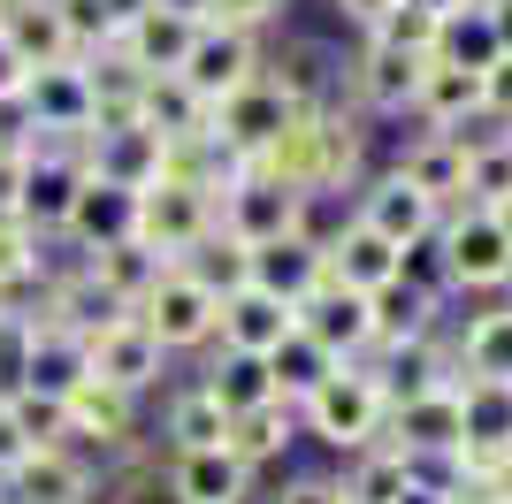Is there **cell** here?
I'll return each instance as SVG.
<instances>
[{
  "mask_svg": "<svg viewBox=\"0 0 512 504\" xmlns=\"http://www.w3.org/2000/svg\"><path fill=\"white\" fill-rule=\"evenodd\" d=\"M436 62H459V69H497V62H505V46H497V31H490V8H482V0H467L459 16H444Z\"/></svg>",
  "mask_w": 512,
  "mask_h": 504,
  "instance_id": "cell-38",
  "label": "cell"
},
{
  "mask_svg": "<svg viewBox=\"0 0 512 504\" xmlns=\"http://www.w3.org/2000/svg\"><path fill=\"white\" fill-rule=\"evenodd\" d=\"M490 8V31H497V46H505V62H512V0H482Z\"/></svg>",
  "mask_w": 512,
  "mask_h": 504,
  "instance_id": "cell-53",
  "label": "cell"
},
{
  "mask_svg": "<svg viewBox=\"0 0 512 504\" xmlns=\"http://www.w3.org/2000/svg\"><path fill=\"white\" fill-rule=\"evenodd\" d=\"M337 474H344V497H352V504H398V497L413 489V459H406L390 436L367 443V451H352Z\"/></svg>",
  "mask_w": 512,
  "mask_h": 504,
  "instance_id": "cell-36",
  "label": "cell"
},
{
  "mask_svg": "<svg viewBox=\"0 0 512 504\" xmlns=\"http://www.w3.org/2000/svg\"><path fill=\"white\" fill-rule=\"evenodd\" d=\"M92 497H100V466L77 451H31L0 482V504H92Z\"/></svg>",
  "mask_w": 512,
  "mask_h": 504,
  "instance_id": "cell-22",
  "label": "cell"
},
{
  "mask_svg": "<svg viewBox=\"0 0 512 504\" xmlns=\"http://www.w3.org/2000/svg\"><path fill=\"white\" fill-rule=\"evenodd\" d=\"M85 138H46L31 161H23V184H16V222L31 237H62L69 222V199L85 191Z\"/></svg>",
  "mask_w": 512,
  "mask_h": 504,
  "instance_id": "cell-5",
  "label": "cell"
},
{
  "mask_svg": "<svg viewBox=\"0 0 512 504\" xmlns=\"http://www.w3.org/2000/svg\"><path fill=\"white\" fill-rule=\"evenodd\" d=\"M398 283H413V291H428V298H459V291H451V260H444V237H436V230H428L421 245L398 252Z\"/></svg>",
  "mask_w": 512,
  "mask_h": 504,
  "instance_id": "cell-45",
  "label": "cell"
},
{
  "mask_svg": "<svg viewBox=\"0 0 512 504\" xmlns=\"http://www.w3.org/2000/svg\"><path fill=\"white\" fill-rule=\"evenodd\" d=\"M482 115H490V69H459V62H428L406 107L413 130H467Z\"/></svg>",
  "mask_w": 512,
  "mask_h": 504,
  "instance_id": "cell-15",
  "label": "cell"
},
{
  "mask_svg": "<svg viewBox=\"0 0 512 504\" xmlns=\"http://www.w3.org/2000/svg\"><path fill=\"white\" fill-rule=\"evenodd\" d=\"M444 237V260H451V291L459 298H505L512 291V230L497 222L490 207H451L436 222Z\"/></svg>",
  "mask_w": 512,
  "mask_h": 504,
  "instance_id": "cell-2",
  "label": "cell"
},
{
  "mask_svg": "<svg viewBox=\"0 0 512 504\" xmlns=\"http://www.w3.org/2000/svg\"><path fill=\"white\" fill-rule=\"evenodd\" d=\"M390 8H398V0H329V23H337V31H352V39H367Z\"/></svg>",
  "mask_w": 512,
  "mask_h": 504,
  "instance_id": "cell-48",
  "label": "cell"
},
{
  "mask_svg": "<svg viewBox=\"0 0 512 504\" xmlns=\"http://www.w3.org/2000/svg\"><path fill=\"white\" fill-rule=\"evenodd\" d=\"M321 275H329V260H321V245L314 237H268V245H253V291H268V298H283V306H299L306 291H314Z\"/></svg>",
  "mask_w": 512,
  "mask_h": 504,
  "instance_id": "cell-29",
  "label": "cell"
},
{
  "mask_svg": "<svg viewBox=\"0 0 512 504\" xmlns=\"http://www.w3.org/2000/svg\"><path fill=\"white\" fill-rule=\"evenodd\" d=\"M161 138H214V107L199 100L192 84L176 77V69H161V77H146V107H138Z\"/></svg>",
  "mask_w": 512,
  "mask_h": 504,
  "instance_id": "cell-37",
  "label": "cell"
},
{
  "mask_svg": "<svg viewBox=\"0 0 512 504\" xmlns=\"http://www.w3.org/2000/svg\"><path fill=\"white\" fill-rule=\"evenodd\" d=\"M383 428H390V398H383V382H375L367 359H344L329 382H314L299 398V443L321 451L329 466H344L367 443H383Z\"/></svg>",
  "mask_w": 512,
  "mask_h": 504,
  "instance_id": "cell-1",
  "label": "cell"
},
{
  "mask_svg": "<svg viewBox=\"0 0 512 504\" xmlns=\"http://www.w3.org/2000/svg\"><path fill=\"white\" fill-rule=\"evenodd\" d=\"M260 504H352V497H344V474L321 459V466H283V474H268V482H260Z\"/></svg>",
  "mask_w": 512,
  "mask_h": 504,
  "instance_id": "cell-42",
  "label": "cell"
},
{
  "mask_svg": "<svg viewBox=\"0 0 512 504\" xmlns=\"http://www.w3.org/2000/svg\"><path fill=\"white\" fill-rule=\"evenodd\" d=\"M291 115L299 107L283 100L276 84H268V69H260L245 92H230V100L214 107V146H222V161H253L260 146H276L283 130H291Z\"/></svg>",
  "mask_w": 512,
  "mask_h": 504,
  "instance_id": "cell-13",
  "label": "cell"
},
{
  "mask_svg": "<svg viewBox=\"0 0 512 504\" xmlns=\"http://www.w3.org/2000/svg\"><path fill=\"white\" fill-rule=\"evenodd\" d=\"M176 268H192L214 298H230V291H245V283H253V245H237V237L214 230V237H199V245L184 252Z\"/></svg>",
  "mask_w": 512,
  "mask_h": 504,
  "instance_id": "cell-40",
  "label": "cell"
},
{
  "mask_svg": "<svg viewBox=\"0 0 512 504\" xmlns=\"http://www.w3.org/2000/svg\"><path fill=\"white\" fill-rule=\"evenodd\" d=\"M138 237V191L130 184H107V176H85V191L69 199V222H62V245L77 252H107Z\"/></svg>",
  "mask_w": 512,
  "mask_h": 504,
  "instance_id": "cell-21",
  "label": "cell"
},
{
  "mask_svg": "<svg viewBox=\"0 0 512 504\" xmlns=\"http://www.w3.org/2000/svg\"><path fill=\"white\" fill-rule=\"evenodd\" d=\"M451 352H459V382H512V298L451 314Z\"/></svg>",
  "mask_w": 512,
  "mask_h": 504,
  "instance_id": "cell-19",
  "label": "cell"
},
{
  "mask_svg": "<svg viewBox=\"0 0 512 504\" xmlns=\"http://www.w3.org/2000/svg\"><path fill=\"white\" fill-rule=\"evenodd\" d=\"M23 107L39 138H85L100 115H92V84H85V62H54V69H31L23 77Z\"/></svg>",
  "mask_w": 512,
  "mask_h": 504,
  "instance_id": "cell-20",
  "label": "cell"
},
{
  "mask_svg": "<svg viewBox=\"0 0 512 504\" xmlns=\"http://www.w3.org/2000/svg\"><path fill=\"white\" fill-rule=\"evenodd\" d=\"M161 489L169 504H260V474L230 443L214 451H161Z\"/></svg>",
  "mask_w": 512,
  "mask_h": 504,
  "instance_id": "cell-9",
  "label": "cell"
},
{
  "mask_svg": "<svg viewBox=\"0 0 512 504\" xmlns=\"http://www.w3.org/2000/svg\"><path fill=\"white\" fill-rule=\"evenodd\" d=\"M352 214H360V222H367L375 237H390L398 252H406V245H421V237L436 230V222H444V207H436L428 191H413V184H406V176H398L390 161H375V168H367V184L352 191Z\"/></svg>",
  "mask_w": 512,
  "mask_h": 504,
  "instance_id": "cell-11",
  "label": "cell"
},
{
  "mask_svg": "<svg viewBox=\"0 0 512 504\" xmlns=\"http://www.w3.org/2000/svg\"><path fill=\"white\" fill-rule=\"evenodd\" d=\"M31 459V443H23V428H16V413H8V405H0V482H8V474H16V466Z\"/></svg>",
  "mask_w": 512,
  "mask_h": 504,
  "instance_id": "cell-49",
  "label": "cell"
},
{
  "mask_svg": "<svg viewBox=\"0 0 512 504\" xmlns=\"http://www.w3.org/2000/svg\"><path fill=\"white\" fill-rule=\"evenodd\" d=\"M39 245H46V237H31L16 214H0V283H8V275H31V268H39Z\"/></svg>",
  "mask_w": 512,
  "mask_h": 504,
  "instance_id": "cell-47",
  "label": "cell"
},
{
  "mask_svg": "<svg viewBox=\"0 0 512 504\" xmlns=\"http://www.w3.org/2000/svg\"><path fill=\"white\" fill-rule=\"evenodd\" d=\"M161 161H169V138H161L146 115H130V123H92L85 130V168H92V176H107V184L146 191L153 176H161Z\"/></svg>",
  "mask_w": 512,
  "mask_h": 504,
  "instance_id": "cell-16",
  "label": "cell"
},
{
  "mask_svg": "<svg viewBox=\"0 0 512 504\" xmlns=\"http://www.w3.org/2000/svg\"><path fill=\"white\" fill-rule=\"evenodd\" d=\"M192 39H199V16H184V8H169V0H153V8L130 23L115 46H123V54L146 69V77H161V69H184Z\"/></svg>",
  "mask_w": 512,
  "mask_h": 504,
  "instance_id": "cell-30",
  "label": "cell"
},
{
  "mask_svg": "<svg viewBox=\"0 0 512 504\" xmlns=\"http://www.w3.org/2000/svg\"><path fill=\"white\" fill-rule=\"evenodd\" d=\"M321 260H329V283H344V291H360V298H375L383 283H398V245H390V237H375L360 214L329 237V252H321Z\"/></svg>",
  "mask_w": 512,
  "mask_h": 504,
  "instance_id": "cell-26",
  "label": "cell"
},
{
  "mask_svg": "<svg viewBox=\"0 0 512 504\" xmlns=\"http://www.w3.org/2000/svg\"><path fill=\"white\" fill-rule=\"evenodd\" d=\"M214 314H222V298H214L192 268H161V283L138 298V321L161 336L169 359H207L214 352Z\"/></svg>",
  "mask_w": 512,
  "mask_h": 504,
  "instance_id": "cell-3",
  "label": "cell"
},
{
  "mask_svg": "<svg viewBox=\"0 0 512 504\" xmlns=\"http://www.w3.org/2000/svg\"><path fill=\"white\" fill-rule=\"evenodd\" d=\"M360 359L375 367V382H383V398H390V405H413V398H428V390H451V382H459L451 329L413 336V344H390V352H360Z\"/></svg>",
  "mask_w": 512,
  "mask_h": 504,
  "instance_id": "cell-17",
  "label": "cell"
},
{
  "mask_svg": "<svg viewBox=\"0 0 512 504\" xmlns=\"http://www.w3.org/2000/svg\"><path fill=\"white\" fill-rule=\"evenodd\" d=\"M23 77H31V69H23V54H16L8 39H0V100H16V92H23Z\"/></svg>",
  "mask_w": 512,
  "mask_h": 504,
  "instance_id": "cell-51",
  "label": "cell"
},
{
  "mask_svg": "<svg viewBox=\"0 0 512 504\" xmlns=\"http://www.w3.org/2000/svg\"><path fill=\"white\" fill-rule=\"evenodd\" d=\"M207 23H230L245 39H276V31H291V0H207Z\"/></svg>",
  "mask_w": 512,
  "mask_h": 504,
  "instance_id": "cell-44",
  "label": "cell"
},
{
  "mask_svg": "<svg viewBox=\"0 0 512 504\" xmlns=\"http://www.w3.org/2000/svg\"><path fill=\"white\" fill-rule=\"evenodd\" d=\"M146 8H153V0H100V16L115 23V39H123V31H130L138 16H146Z\"/></svg>",
  "mask_w": 512,
  "mask_h": 504,
  "instance_id": "cell-52",
  "label": "cell"
},
{
  "mask_svg": "<svg viewBox=\"0 0 512 504\" xmlns=\"http://www.w3.org/2000/svg\"><path fill=\"white\" fill-rule=\"evenodd\" d=\"M230 436V413L214 405V390L199 375H176L161 390V420H153V443L161 451H214V443Z\"/></svg>",
  "mask_w": 512,
  "mask_h": 504,
  "instance_id": "cell-23",
  "label": "cell"
},
{
  "mask_svg": "<svg viewBox=\"0 0 512 504\" xmlns=\"http://www.w3.org/2000/svg\"><path fill=\"white\" fill-rule=\"evenodd\" d=\"M398 504H459V497H444V489H421V482H413V489H406Z\"/></svg>",
  "mask_w": 512,
  "mask_h": 504,
  "instance_id": "cell-54",
  "label": "cell"
},
{
  "mask_svg": "<svg viewBox=\"0 0 512 504\" xmlns=\"http://www.w3.org/2000/svg\"><path fill=\"white\" fill-rule=\"evenodd\" d=\"M459 405H467V474L512 459V382H459Z\"/></svg>",
  "mask_w": 512,
  "mask_h": 504,
  "instance_id": "cell-32",
  "label": "cell"
},
{
  "mask_svg": "<svg viewBox=\"0 0 512 504\" xmlns=\"http://www.w3.org/2000/svg\"><path fill=\"white\" fill-rule=\"evenodd\" d=\"M367 39H390L398 54H421V62H436V39H444V16H428V8H406V0H398V8H390V16L375 23V31H367Z\"/></svg>",
  "mask_w": 512,
  "mask_h": 504,
  "instance_id": "cell-43",
  "label": "cell"
},
{
  "mask_svg": "<svg viewBox=\"0 0 512 504\" xmlns=\"http://www.w3.org/2000/svg\"><path fill=\"white\" fill-rule=\"evenodd\" d=\"M490 214H497V222H505V230H512V199H497V207H490Z\"/></svg>",
  "mask_w": 512,
  "mask_h": 504,
  "instance_id": "cell-56",
  "label": "cell"
},
{
  "mask_svg": "<svg viewBox=\"0 0 512 504\" xmlns=\"http://www.w3.org/2000/svg\"><path fill=\"white\" fill-rule=\"evenodd\" d=\"M222 443H230L237 459L253 466L260 482H268V474H283V466L306 451V443H299V405H283V398H276V405H260V413H237Z\"/></svg>",
  "mask_w": 512,
  "mask_h": 504,
  "instance_id": "cell-25",
  "label": "cell"
},
{
  "mask_svg": "<svg viewBox=\"0 0 512 504\" xmlns=\"http://www.w3.org/2000/svg\"><path fill=\"white\" fill-rule=\"evenodd\" d=\"M85 84H92V115H100V123H130V115L146 107V69L130 62L123 46L85 54Z\"/></svg>",
  "mask_w": 512,
  "mask_h": 504,
  "instance_id": "cell-35",
  "label": "cell"
},
{
  "mask_svg": "<svg viewBox=\"0 0 512 504\" xmlns=\"http://www.w3.org/2000/svg\"><path fill=\"white\" fill-rule=\"evenodd\" d=\"M0 39L23 54V69H54V62H85L77 39H69V23L54 0H16L8 16H0Z\"/></svg>",
  "mask_w": 512,
  "mask_h": 504,
  "instance_id": "cell-31",
  "label": "cell"
},
{
  "mask_svg": "<svg viewBox=\"0 0 512 504\" xmlns=\"http://www.w3.org/2000/svg\"><path fill=\"white\" fill-rule=\"evenodd\" d=\"M406 8H428V16H459L467 0H406Z\"/></svg>",
  "mask_w": 512,
  "mask_h": 504,
  "instance_id": "cell-55",
  "label": "cell"
},
{
  "mask_svg": "<svg viewBox=\"0 0 512 504\" xmlns=\"http://www.w3.org/2000/svg\"><path fill=\"white\" fill-rule=\"evenodd\" d=\"M85 268H92V283H100L115 306H138V298L161 283V268H176V260H161L153 245L123 237V245H107V252H85Z\"/></svg>",
  "mask_w": 512,
  "mask_h": 504,
  "instance_id": "cell-34",
  "label": "cell"
},
{
  "mask_svg": "<svg viewBox=\"0 0 512 504\" xmlns=\"http://www.w3.org/2000/svg\"><path fill=\"white\" fill-rule=\"evenodd\" d=\"M337 367H344V359H329L314 336H299V329H291L276 352H268V375H276V398H283V405H299L306 390H314V382H329Z\"/></svg>",
  "mask_w": 512,
  "mask_h": 504,
  "instance_id": "cell-39",
  "label": "cell"
},
{
  "mask_svg": "<svg viewBox=\"0 0 512 504\" xmlns=\"http://www.w3.org/2000/svg\"><path fill=\"white\" fill-rule=\"evenodd\" d=\"M0 405L16 413V428H23L31 451H62L69 443V405L62 398H46V390H0Z\"/></svg>",
  "mask_w": 512,
  "mask_h": 504,
  "instance_id": "cell-41",
  "label": "cell"
},
{
  "mask_svg": "<svg viewBox=\"0 0 512 504\" xmlns=\"http://www.w3.org/2000/svg\"><path fill=\"white\" fill-rule=\"evenodd\" d=\"M23 161H31V153H0V214H16V184H23Z\"/></svg>",
  "mask_w": 512,
  "mask_h": 504,
  "instance_id": "cell-50",
  "label": "cell"
},
{
  "mask_svg": "<svg viewBox=\"0 0 512 504\" xmlns=\"http://www.w3.org/2000/svg\"><path fill=\"white\" fill-rule=\"evenodd\" d=\"M85 352H92V375L115 382V390H130V398H161L169 390V352H161V336L138 321V306H123V314H107L100 329L85 336Z\"/></svg>",
  "mask_w": 512,
  "mask_h": 504,
  "instance_id": "cell-4",
  "label": "cell"
},
{
  "mask_svg": "<svg viewBox=\"0 0 512 504\" xmlns=\"http://www.w3.org/2000/svg\"><path fill=\"white\" fill-rule=\"evenodd\" d=\"M199 382L214 390L222 413H260V405H276V375H268V359L260 352H207L199 359Z\"/></svg>",
  "mask_w": 512,
  "mask_h": 504,
  "instance_id": "cell-33",
  "label": "cell"
},
{
  "mask_svg": "<svg viewBox=\"0 0 512 504\" xmlns=\"http://www.w3.org/2000/svg\"><path fill=\"white\" fill-rule=\"evenodd\" d=\"M406 459H451L467 451V405H459V382L451 390H428L413 405H390V428H383Z\"/></svg>",
  "mask_w": 512,
  "mask_h": 504,
  "instance_id": "cell-18",
  "label": "cell"
},
{
  "mask_svg": "<svg viewBox=\"0 0 512 504\" xmlns=\"http://www.w3.org/2000/svg\"><path fill=\"white\" fill-rule=\"evenodd\" d=\"M268 84H276L283 100L299 107V115H314V107H337L344 100V54L329 39H306V31H276L268 39Z\"/></svg>",
  "mask_w": 512,
  "mask_h": 504,
  "instance_id": "cell-7",
  "label": "cell"
},
{
  "mask_svg": "<svg viewBox=\"0 0 512 504\" xmlns=\"http://www.w3.org/2000/svg\"><path fill=\"white\" fill-rule=\"evenodd\" d=\"M69 23V39H77V54H100V46H115V23L100 16V0H54Z\"/></svg>",
  "mask_w": 512,
  "mask_h": 504,
  "instance_id": "cell-46",
  "label": "cell"
},
{
  "mask_svg": "<svg viewBox=\"0 0 512 504\" xmlns=\"http://www.w3.org/2000/svg\"><path fill=\"white\" fill-rule=\"evenodd\" d=\"M260 62H268V39H245L230 23H199V39H192V54H184L176 77L192 84L207 107H222L230 92H245V84L260 77Z\"/></svg>",
  "mask_w": 512,
  "mask_h": 504,
  "instance_id": "cell-10",
  "label": "cell"
},
{
  "mask_svg": "<svg viewBox=\"0 0 512 504\" xmlns=\"http://www.w3.org/2000/svg\"><path fill=\"white\" fill-rule=\"evenodd\" d=\"M85 375H92L85 336L62 329V321H31V359H23V382H16V390H46V398H69V390H77Z\"/></svg>",
  "mask_w": 512,
  "mask_h": 504,
  "instance_id": "cell-27",
  "label": "cell"
},
{
  "mask_svg": "<svg viewBox=\"0 0 512 504\" xmlns=\"http://www.w3.org/2000/svg\"><path fill=\"white\" fill-rule=\"evenodd\" d=\"M451 306H459V298H428V291H413V283H383V291L367 298V321H375V352L451 329Z\"/></svg>",
  "mask_w": 512,
  "mask_h": 504,
  "instance_id": "cell-28",
  "label": "cell"
},
{
  "mask_svg": "<svg viewBox=\"0 0 512 504\" xmlns=\"http://www.w3.org/2000/svg\"><path fill=\"white\" fill-rule=\"evenodd\" d=\"M0 321H8V314H0Z\"/></svg>",
  "mask_w": 512,
  "mask_h": 504,
  "instance_id": "cell-57",
  "label": "cell"
},
{
  "mask_svg": "<svg viewBox=\"0 0 512 504\" xmlns=\"http://www.w3.org/2000/svg\"><path fill=\"white\" fill-rule=\"evenodd\" d=\"M383 161L398 168L413 191H428L444 214L467 207V138H459V130H406Z\"/></svg>",
  "mask_w": 512,
  "mask_h": 504,
  "instance_id": "cell-12",
  "label": "cell"
},
{
  "mask_svg": "<svg viewBox=\"0 0 512 504\" xmlns=\"http://www.w3.org/2000/svg\"><path fill=\"white\" fill-rule=\"evenodd\" d=\"M291 329L314 336L329 359H360V352H375V321H367V298H360V291H344V283H329V275H321L314 291L291 306Z\"/></svg>",
  "mask_w": 512,
  "mask_h": 504,
  "instance_id": "cell-14",
  "label": "cell"
},
{
  "mask_svg": "<svg viewBox=\"0 0 512 504\" xmlns=\"http://www.w3.org/2000/svg\"><path fill=\"white\" fill-rule=\"evenodd\" d=\"M199 237H214V191L207 184L161 176V184L138 191V245H153L161 260H184Z\"/></svg>",
  "mask_w": 512,
  "mask_h": 504,
  "instance_id": "cell-8",
  "label": "cell"
},
{
  "mask_svg": "<svg viewBox=\"0 0 512 504\" xmlns=\"http://www.w3.org/2000/svg\"><path fill=\"white\" fill-rule=\"evenodd\" d=\"M214 230L237 237V245L291 237V230H299V191H291V184H268V176H245V168H230V176L214 184Z\"/></svg>",
  "mask_w": 512,
  "mask_h": 504,
  "instance_id": "cell-6",
  "label": "cell"
},
{
  "mask_svg": "<svg viewBox=\"0 0 512 504\" xmlns=\"http://www.w3.org/2000/svg\"><path fill=\"white\" fill-rule=\"evenodd\" d=\"M283 336H291V306L283 298H268V291H230L222 298V314H214V352H276Z\"/></svg>",
  "mask_w": 512,
  "mask_h": 504,
  "instance_id": "cell-24",
  "label": "cell"
}]
</instances>
